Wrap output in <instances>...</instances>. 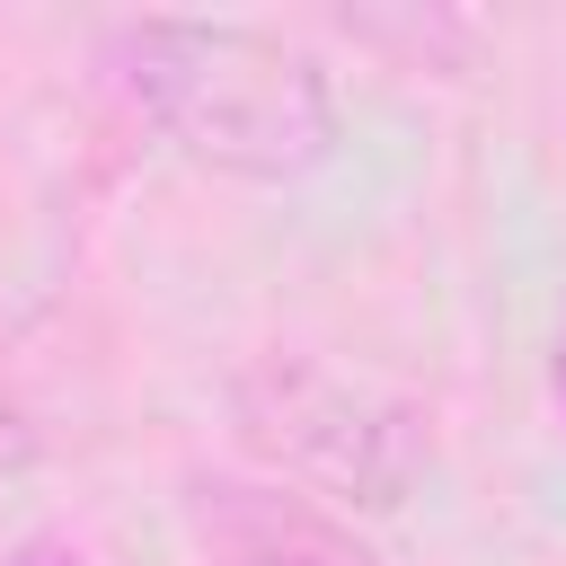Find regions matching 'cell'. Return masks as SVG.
I'll use <instances>...</instances> for the list:
<instances>
[{
	"mask_svg": "<svg viewBox=\"0 0 566 566\" xmlns=\"http://www.w3.org/2000/svg\"><path fill=\"white\" fill-rule=\"evenodd\" d=\"M27 460H35V424H27V416L0 398V478H18Z\"/></svg>",
	"mask_w": 566,
	"mask_h": 566,
	"instance_id": "277c9868",
	"label": "cell"
},
{
	"mask_svg": "<svg viewBox=\"0 0 566 566\" xmlns=\"http://www.w3.org/2000/svg\"><path fill=\"white\" fill-rule=\"evenodd\" d=\"M548 389H557V407H566V318H557V354H548Z\"/></svg>",
	"mask_w": 566,
	"mask_h": 566,
	"instance_id": "8992f818",
	"label": "cell"
},
{
	"mask_svg": "<svg viewBox=\"0 0 566 566\" xmlns=\"http://www.w3.org/2000/svg\"><path fill=\"white\" fill-rule=\"evenodd\" d=\"M230 433L256 469H274V486H318L345 495L363 513H389L416 495L433 442L424 416L389 389H363L310 354H265L230 380Z\"/></svg>",
	"mask_w": 566,
	"mask_h": 566,
	"instance_id": "7a4b0ae2",
	"label": "cell"
},
{
	"mask_svg": "<svg viewBox=\"0 0 566 566\" xmlns=\"http://www.w3.org/2000/svg\"><path fill=\"white\" fill-rule=\"evenodd\" d=\"M115 88L195 159L248 186L310 177L336 150L327 71L239 18H124L106 27Z\"/></svg>",
	"mask_w": 566,
	"mask_h": 566,
	"instance_id": "6da1fadb",
	"label": "cell"
},
{
	"mask_svg": "<svg viewBox=\"0 0 566 566\" xmlns=\"http://www.w3.org/2000/svg\"><path fill=\"white\" fill-rule=\"evenodd\" d=\"M186 522L212 548V566H380V548L345 513H327L274 478H195Z\"/></svg>",
	"mask_w": 566,
	"mask_h": 566,
	"instance_id": "3957f363",
	"label": "cell"
},
{
	"mask_svg": "<svg viewBox=\"0 0 566 566\" xmlns=\"http://www.w3.org/2000/svg\"><path fill=\"white\" fill-rule=\"evenodd\" d=\"M18 566H80V557H71L62 539H27V548H18Z\"/></svg>",
	"mask_w": 566,
	"mask_h": 566,
	"instance_id": "5b68a950",
	"label": "cell"
}]
</instances>
